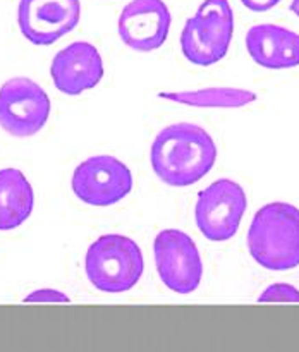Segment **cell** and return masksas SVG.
Listing matches in <instances>:
<instances>
[{
    "instance_id": "6da1fadb",
    "label": "cell",
    "mask_w": 299,
    "mask_h": 352,
    "mask_svg": "<svg viewBox=\"0 0 299 352\" xmlns=\"http://www.w3.org/2000/svg\"><path fill=\"white\" fill-rule=\"evenodd\" d=\"M217 160V146L203 127L189 122L172 124L155 138L150 162L158 179L186 188L205 177Z\"/></svg>"
},
{
    "instance_id": "7a4b0ae2",
    "label": "cell",
    "mask_w": 299,
    "mask_h": 352,
    "mask_svg": "<svg viewBox=\"0 0 299 352\" xmlns=\"http://www.w3.org/2000/svg\"><path fill=\"white\" fill-rule=\"evenodd\" d=\"M247 250L267 270L299 267V210L280 201L258 210L247 230Z\"/></svg>"
},
{
    "instance_id": "3957f363",
    "label": "cell",
    "mask_w": 299,
    "mask_h": 352,
    "mask_svg": "<svg viewBox=\"0 0 299 352\" xmlns=\"http://www.w3.org/2000/svg\"><path fill=\"white\" fill-rule=\"evenodd\" d=\"M86 275L95 289L119 294L133 289L143 275V253L133 239L120 234L98 237L86 251Z\"/></svg>"
},
{
    "instance_id": "277c9868",
    "label": "cell",
    "mask_w": 299,
    "mask_h": 352,
    "mask_svg": "<svg viewBox=\"0 0 299 352\" xmlns=\"http://www.w3.org/2000/svg\"><path fill=\"white\" fill-rule=\"evenodd\" d=\"M234 34L229 0H205L181 34V50L195 65H212L225 57Z\"/></svg>"
},
{
    "instance_id": "5b68a950",
    "label": "cell",
    "mask_w": 299,
    "mask_h": 352,
    "mask_svg": "<svg viewBox=\"0 0 299 352\" xmlns=\"http://www.w3.org/2000/svg\"><path fill=\"white\" fill-rule=\"evenodd\" d=\"M246 206L244 189L230 179H219L198 195L196 226L206 239L227 241L236 236Z\"/></svg>"
},
{
    "instance_id": "8992f818",
    "label": "cell",
    "mask_w": 299,
    "mask_h": 352,
    "mask_svg": "<svg viewBox=\"0 0 299 352\" xmlns=\"http://www.w3.org/2000/svg\"><path fill=\"white\" fill-rule=\"evenodd\" d=\"M160 280L177 294H191L203 277V263L195 241L177 229L162 230L153 243Z\"/></svg>"
},
{
    "instance_id": "52a82bcc",
    "label": "cell",
    "mask_w": 299,
    "mask_h": 352,
    "mask_svg": "<svg viewBox=\"0 0 299 352\" xmlns=\"http://www.w3.org/2000/svg\"><path fill=\"white\" fill-rule=\"evenodd\" d=\"M52 103L27 78H12L0 88V126L14 138H30L47 124Z\"/></svg>"
},
{
    "instance_id": "ba28073f",
    "label": "cell",
    "mask_w": 299,
    "mask_h": 352,
    "mask_svg": "<svg viewBox=\"0 0 299 352\" xmlns=\"http://www.w3.org/2000/svg\"><path fill=\"white\" fill-rule=\"evenodd\" d=\"M133 189V174L126 164L110 155L91 157L72 174V191L82 203L110 206L126 198Z\"/></svg>"
},
{
    "instance_id": "9c48e42d",
    "label": "cell",
    "mask_w": 299,
    "mask_h": 352,
    "mask_svg": "<svg viewBox=\"0 0 299 352\" xmlns=\"http://www.w3.org/2000/svg\"><path fill=\"white\" fill-rule=\"evenodd\" d=\"M79 0H21L17 23L33 45H52L79 23Z\"/></svg>"
},
{
    "instance_id": "30bf717a",
    "label": "cell",
    "mask_w": 299,
    "mask_h": 352,
    "mask_svg": "<svg viewBox=\"0 0 299 352\" xmlns=\"http://www.w3.org/2000/svg\"><path fill=\"white\" fill-rule=\"evenodd\" d=\"M170 12L164 0H131L119 17V36L129 48L151 52L165 43Z\"/></svg>"
},
{
    "instance_id": "8fae6325",
    "label": "cell",
    "mask_w": 299,
    "mask_h": 352,
    "mask_svg": "<svg viewBox=\"0 0 299 352\" xmlns=\"http://www.w3.org/2000/svg\"><path fill=\"white\" fill-rule=\"evenodd\" d=\"M50 76L58 91L65 95H81L102 81L103 62L95 45L74 41L62 48L52 60Z\"/></svg>"
},
{
    "instance_id": "7c38bea8",
    "label": "cell",
    "mask_w": 299,
    "mask_h": 352,
    "mask_svg": "<svg viewBox=\"0 0 299 352\" xmlns=\"http://www.w3.org/2000/svg\"><path fill=\"white\" fill-rule=\"evenodd\" d=\"M246 50L265 69H291L299 65V34L275 24H256L246 34Z\"/></svg>"
},
{
    "instance_id": "4fadbf2b",
    "label": "cell",
    "mask_w": 299,
    "mask_h": 352,
    "mask_svg": "<svg viewBox=\"0 0 299 352\" xmlns=\"http://www.w3.org/2000/svg\"><path fill=\"white\" fill-rule=\"evenodd\" d=\"M34 205L33 188L17 168L0 170V230H12L24 223Z\"/></svg>"
},
{
    "instance_id": "5bb4252c",
    "label": "cell",
    "mask_w": 299,
    "mask_h": 352,
    "mask_svg": "<svg viewBox=\"0 0 299 352\" xmlns=\"http://www.w3.org/2000/svg\"><path fill=\"white\" fill-rule=\"evenodd\" d=\"M260 302H299V291L291 284H274L260 296Z\"/></svg>"
},
{
    "instance_id": "9a60e30c",
    "label": "cell",
    "mask_w": 299,
    "mask_h": 352,
    "mask_svg": "<svg viewBox=\"0 0 299 352\" xmlns=\"http://www.w3.org/2000/svg\"><path fill=\"white\" fill-rule=\"evenodd\" d=\"M24 302H69V298L54 289H40L24 298Z\"/></svg>"
},
{
    "instance_id": "2e32d148",
    "label": "cell",
    "mask_w": 299,
    "mask_h": 352,
    "mask_svg": "<svg viewBox=\"0 0 299 352\" xmlns=\"http://www.w3.org/2000/svg\"><path fill=\"white\" fill-rule=\"evenodd\" d=\"M280 0H241L243 6H246L247 9L253 10V12H265V10L275 7Z\"/></svg>"
},
{
    "instance_id": "e0dca14e",
    "label": "cell",
    "mask_w": 299,
    "mask_h": 352,
    "mask_svg": "<svg viewBox=\"0 0 299 352\" xmlns=\"http://www.w3.org/2000/svg\"><path fill=\"white\" fill-rule=\"evenodd\" d=\"M291 10H292V12L296 14V16L299 17V0H292V3H291Z\"/></svg>"
}]
</instances>
